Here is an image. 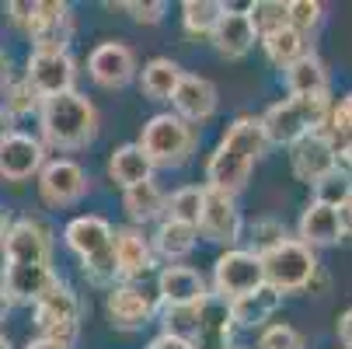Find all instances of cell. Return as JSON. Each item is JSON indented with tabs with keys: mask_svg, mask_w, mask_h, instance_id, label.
Masks as SVG:
<instances>
[{
	"mask_svg": "<svg viewBox=\"0 0 352 349\" xmlns=\"http://www.w3.org/2000/svg\"><path fill=\"white\" fill-rule=\"evenodd\" d=\"M324 133L331 136V143H335V147H338V143H345V140H352V91L342 98L338 105H331V116H328Z\"/></svg>",
	"mask_w": 352,
	"mask_h": 349,
	"instance_id": "obj_37",
	"label": "cell"
},
{
	"mask_svg": "<svg viewBox=\"0 0 352 349\" xmlns=\"http://www.w3.org/2000/svg\"><path fill=\"white\" fill-rule=\"evenodd\" d=\"M0 349H11V342H8V335H0Z\"/></svg>",
	"mask_w": 352,
	"mask_h": 349,
	"instance_id": "obj_51",
	"label": "cell"
},
{
	"mask_svg": "<svg viewBox=\"0 0 352 349\" xmlns=\"http://www.w3.org/2000/svg\"><path fill=\"white\" fill-rule=\"evenodd\" d=\"M258 349H304V335H300L293 325H265L258 335Z\"/></svg>",
	"mask_w": 352,
	"mask_h": 349,
	"instance_id": "obj_36",
	"label": "cell"
},
{
	"mask_svg": "<svg viewBox=\"0 0 352 349\" xmlns=\"http://www.w3.org/2000/svg\"><path fill=\"white\" fill-rule=\"evenodd\" d=\"M11 84V60H8V53L0 49V91H4Z\"/></svg>",
	"mask_w": 352,
	"mask_h": 349,
	"instance_id": "obj_48",
	"label": "cell"
},
{
	"mask_svg": "<svg viewBox=\"0 0 352 349\" xmlns=\"http://www.w3.org/2000/svg\"><path fill=\"white\" fill-rule=\"evenodd\" d=\"M67 248L84 262V276L94 286H119V266H116V231L105 217H74L63 231Z\"/></svg>",
	"mask_w": 352,
	"mask_h": 349,
	"instance_id": "obj_3",
	"label": "cell"
},
{
	"mask_svg": "<svg viewBox=\"0 0 352 349\" xmlns=\"http://www.w3.org/2000/svg\"><path fill=\"white\" fill-rule=\"evenodd\" d=\"M4 98H8V112L11 116H25V112H38L42 109V98L32 91V84L21 77V81H11L8 87H4Z\"/></svg>",
	"mask_w": 352,
	"mask_h": 349,
	"instance_id": "obj_34",
	"label": "cell"
},
{
	"mask_svg": "<svg viewBox=\"0 0 352 349\" xmlns=\"http://www.w3.org/2000/svg\"><path fill=\"white\" fill-rule=\"evenodd\" d=\"M87 192V171L77 161H49L38 171V195L45 207H70Z\"/></svg>",
	"mask_w": 352,
	"mask_h": 349,
	"instance_id": "obj_15",
	"label": "cell"
},
{
	"mask_svg": "<svg viewBox=\"0 0 352 349\" xmlns=\"http://www.w3.org/2000/svg\"><path fill=\"white\" fill-rule=\"evenodd\" d=\"M217 84L206 81V77H199V74H185L175 98H171V109L178 119H185L188 126L192 123H206L213 112H217Z\"/></svg>",
	"mask_w": 352,
	"mask_h": 349,
	"instance_id": "obj_19",
	"label": "cell"
},
{
	"mask_svg": "<svg viewBox=\"0 0 352 349\" xmlns=\"http://www.w3.org/2000/svg\"><path fill=\"white\" fill-rule=\"evenodd\" d=\"M14 133H18V129H14V116H11L8 109H0V147H4Z\"/></svg>",
	"mask_w": 352,
	"mask_h": 349,
	"instance_id": "obj_44",
	"label": "cell"
},
{
	"mask_svg": "<svg viewBox=\"0 0 352 349\" xmlns=\"http://www.w3.org/2000/svg\"><path fill=\"white\" fill-rule=\"evenodd\" d=\"M146 349H192V339L185 335H175V332H161L154 342H150Z\"/></svg>",
	"mask_w": 352,
	"mask_h": 349,
	"instance_id": "obj_42",
	"label": "cell"
},
{
	"mask_svg": "<svg viewBox=\"0 0 352 349\" xmlns=\"http://www.w3.org/2000/svg\"><path fill=\"white\" fill-rule=\"evenodd\" d=\"M105 308H109V318H112L116 328L133 332V328H143L150 318L161 311V297L157 293H146L136 283H119V286L109 290Z\"/></svg>",
	"mask_w": 352,
	"mask_h": 349,
	"instance_id": "obj_13",
	"label": "cell"
},
{
	"mask_svg": "<svg viewBox=\"0 0 352 349\" xmlns=\"http://www.w3.org/2000/svg\"><path fill=\"white\" fill-rule=\"evenodd\" d=\"M32 11H35V0H11V4H8V14H11V21H14L18 28L28 25Z\"/></svg>",
	"mask_w": 352,
	"mask_h": 349,
	"instance_id": "obj_41",
	"label": "cell"
},
{
	"mask_svg": "<svg viewBox=\"0 0 352 349\" xmlns=\"http://www.w3.org/2000/svg\"><path fill=\"white\" fill-rule=\"evenodd\" d=\"M210 42L217 45L220 56L241 60V56H248L251 49H255V42H262V39H258L255 25H251L248 11H234V8H230V11L220 18V25H217V32L210 35Z\"/></svg>",
	"mask_w": 352,
	"mask_h": 349,
	"instance_id": "obj_22",
	"label": "cell"
},
{
	"mask_svg": "<svg viewBox=\"0 0 352 349\" xmlns=\"http://www.w3.org/2000/svg\"><path fill=\"white\" fill-rule=\"evenodd\" d=\"M352 195V175H345L342 168L331 175V178H324L321 185H314V199H318V203H328V207H342L345 203V199Z\"/></svg>",
	"mask_w": 352,
	"mask_h": 349,
	"instance_id": "obj_35",
	"label": "cell"
},
{
	"mask_svg": "<svg viewBox=\"0 0 352 349\" xmlns=\"http://www.w3.org/2000/svg\"><path fill=\"white\" fill-rule=\"evenodd\" d=\"M25 349H70V346L60 342V339H53V335H38V339H32Z\"/></svg>",
	"mask_w": 352,
	"mask_h": 349,
	"instance_id": "obj_45",
	"label": "cell"
},
{
	"mask_svg": "<svg viewBox=\"0 0 352 349\" xmlns=\"http://www.w3.org/2000/svg\"><path fill=\"white\" fill-rule=\"evenodd\" d=\"M25 81L45 102V98H56V94L74 91L77 63L70 60L67 49H32L28 67H25Z\"/></svg>",
	"mask_w": 352,
	"mask_h": 349,
	"instance_id": "obj_8",
	"label": "cell"
},
{
	"mask_svg": "<svg viewBox=\"0 0 352 349\" xmlns=\"http://www.w3.org/2000/svg\"><path fill=\"white\" fill-rule=\"evenodd\" d=\"M328 116H331L328 98H293L289 94V98L276 102L262 116V129H265V140L269 143L296 147L300 140L311 136V133H324Z\"/></svg>",
	"mask_w": 352,
	"mask_h": 349,
	"instance_id": "obj_4",
	"label": "cell"
},
{
	"mask_svg": "<svg viewBox=\"0 0 352 349\" xmlns=\"http://www.w3.org/2000/svg\"><path fill=\"white\" fill-rule=\"evenodd\" d=\"M338 168H342L345 175H352V140L338 143Z\"/></svg>",
	"mask_w": 352,
	"mask_h": 349,
	"instance_id": "obj_46",
	"label": "cell"
},
{
	"mask_svg": "<svg viewBox=\"0 0 352 349\" xmlns=\"http://www.w3.org/2000/svg\"><path fill=\"white\" fill-rule=\"evenodd\" d=\"M262 49H265V56L269 63H276L279 70H289L300 56H307L311 49H307V35L304 32H296V28H283V32H272L262 39Z\"/></svg>",
	"mask_w": 352,
	"mask_h": 349,
	"instance_id": "obj_30",
	"label": "cell"
},
{
	"mask_svg": "<svg viewBox=\"0 0 352 349\" xmlns=\"http://www.w3.org/2000/svg\"><path fill=\"white\" fill-rule=\"evenodd\" d=\"M258 286H265V266L251 248H227L213 262V297L220 301L230 304L244 293H255Z\"/></svg>",
	"mask_w": 352,
	"mask_h": 349,
	"instance_id": "obj_7",
	"label": "cell"
},
{
	"mask_svg": "<svg viewBox=\"0 0 352 349\" xmlns=\"http://www.w3.org/2000/svg\"><path fill=\"white\" fill-rule=\"evenodd\" d=\"M265 129H262V119L255 116H237L220 147L213 151L210 165H206V189H217V192H227V195H237L248 178H251V168H255V161L265 154Z\"/></svg>",
	"mask_w": 352,
	"mask_h": 349,
	"instance_id": "obj_1",
	"label": "cell"
},
{
	"mask_svg": "<svg viewBox=\"0 0 352 349\" xmlns=\"http://www.w3.org/2000/svg\"><path fill=\"white\" fill-rule=\"evenodd\" d=\"M279 304H283V293L265 283L255 293H244L237 301H230V318H234L237 328H262L279 311Z\"/></svg>",
	"mask_w": 352,
	"mask_h": 349,
	"instance_id": "obj_24",
	"label": "cell"
},
{
	"mask_svg": "<svg viewBox=\"0 0 352 349\" xmlns=\"http://www.w3.org/2000/svg\"><path fill=\"white\" fill-rule=\"evenodd\" d=\"M49 255H53V237L49 231L25 217L14 220L4 234V266H49Z\"/></svg>",
	"mask_w": 352,
	"mask_h": 349,
	"instance_id": "obj_10",
	"label": "cell"
},
{
	"mask_svg": "<svg viewBox=\"0 0 352 349\" xmlns=\"http://www.w3.org/2000/svg\"><path fill=\"white\" fill-rule=\"evenodd\" d=\"M182 67L168 56H157V60H150L143 70H140V87L146 98H154V102H171L178 84H182Z\"/></svg>",
	"mask_w": 352,
	"mask_h": 349,
	"instance_id": "obj_28",
	"label": "cell"
},
{
	"mask_svg": "<svg viewBox=\"0 0 352 349\" xmlns=\"http://www.w3.org/2000/svg\"><path fill=\"white\" fill-rule=\"evenodd\" d=\"M119 8L129 11L133 21H140V25H157V21H164V11H168L164 0H122Z\"/></svg>",
	"mask_w": 352,
	"mask_h": 349,
	"instance_id": "obj_40",
	"label": "cell"
},
{
	"mask_svg": "<svg viewBox=\"0 0 352 349\" xmlns=\"http://www.w3.org/2000/svg\"><path fill=\"white\" fill-rule=\"evenodd\" d=\"M321 14H324V8L318 0H289V28H296V32L307 35L311 28H318Z\"/></svg>",
	"mask_w": 352,
	"mask_h": 349,
	"instance_id": "obj_38",
	"label": "cell"
},
{
	"mask_svg": "<svg viewBox=\"0 0 352 349\" xmlns=\"http://www.w3.org/2000/svg\"><path fill=\"white\" fill-rule=\"evenodd\" d=\"M8 227H11V224H8V213L0 210V244H4V234H8Z\"/></svg>",
	"mask_w": 352,
	"mask_h": 349,
	"instance_id": "obj_50",
	"label": "cell"
},
{
	"mask_svg": "<svg viewBox=\"0 0 352 349\" xmlns=\"http://www.w3.org/2000/svg\"><path fill=\"white\" fill-rule=\"evenodd\" d=\"M140 147L154 165L175 168V165H185L188 154L195 151V129L175 112H161L154 119H146L140 133Z\"/></svg>",
	"mask_w": 352,
	"mask_h": 349,
	"instance_id": "obj_6",
	"label": "cell"
},
{
	"mask_svg": "<svg viewBox=\"0 0 352 349\" xmlns=\"http://www.w3.org/2000/svg\"><path fill=\"white\" fill-rule=\"evenodd\" d=\"M227 11L230 8L220 4V0H185L182 4V25H185L188 35H213Z\"/></svg>",
	"mask_w": 352,
	"mask_h": 349,
	"instance_id": "obj_31",
	"label": "cell"
},
{
	"mask_svg": "<svg viewBox=\"0 0 352 349\" xmlns=\"http://www.w3.org/2000/svg\"><path fill=\"white\" fill-rule=\"evenodd\" d=\"M122 207H126L133 224H150V220H157V217L168 213V195L161 192V185L154 178H150V182L133 185V189L122 192Z\"/></svg>",
	"mask_w": 352,
	"mask_h": 349,
	"instance_id": "obj_27",
	"label": "cell"
},
{
	"mask_svg": "<svg viewBox=\"0 0 352 349\" xmlns=\"http://www.w3.org/2000/svg\"><path fill=\"white\" fill-rule=\"evenodd\" d=\"M109 175H112V182L126 192V189H133V185L150 182V175H154V161L143 154L140 143H122V147H116L112 158H109Z\"/></svg>",
	"mask_w": 352,
	"mask_h": 349,
	"instance_id": "obj_25",
	"label": "cell"
},
{
	"mask_svg": "<svg viewBox=\"0 0 352 349\" xmlns=\"http://www.w3.org/2000/svg\"><path fill=\"white\" fill-rule=\"evenodd\" d=\"M338 217H342V231H345V237H352V195L338 207Z\"/></svg>",
	"mask_w": 352,
	"mask_h": 349,
	"instance_id": "obj_47",
	"label": "cell"
},
{
	"mask_svg": "<svg viewBox=\"0 0 352 349\" xmlns=\"http://www.w3.org/2000/svg\"><path fill=\"white\" fill-rule=\"evenodd\" d=\"M157 297L164 308H195L210 297V286L188 266H164L157 273Z\"/></svg>",
	"mask_w": 352,
	"mask_h": 349,
	"instance_id": "obj_18",
	"label": "cell"
},
{
	"mask_svg": "<svg viewBox=\"0 0 352 349\" xmlns=\"http://www.w3.org/2000/svg\"><path fill=\"white\" fill-rule=\"evenodd\" d=\"M32 318H35V328L42 335H53V339L74 346V339H77V318H80V301H77V293L67 283H56L32 308Z\"/></svg>",
	"mask_w": 352,
	"mask_h": 349,
	"instance_id": "obj_9",
	"label": "cell"
},
{
	"mask_svg": "<svg viewBox=\"0 0 352 349\" xmlns=\"http://www.w3.org/2000/svg\"><path fill=\"white\" fill-rule=\"evenodd\" d=\"M335 328H338V339H342V346H345V349H352V308H345V311L338 315Z\"/></svg>",
	"mask_w": 352,
	"mask_h": 349,
	"instance_id": "obj_43",
	"label": "cell"
},
{
	"mask_svg": "<svg viewBox=\"0 0 352 349\" xmlns=\"http://www.w3.org/2000/svg\"><path fill=\"white\" fill-rule=\"evenodd\" d=\"M8 311H11V297L4 293V286H0V321L8 318Z\"/></svg>",
	"mask_w": 352,
	"mask_h": 349,
	"instance_id": "obj_49",
	"label": "cell"
},
{
	"mask_svg": "<svg viewBox=\"0 0 352 349\" xmlns=\"http://www.w3.org/2000/svg\"><path fill=\"white\" fill-rule=\"evenodd\" d=\"M251 241H255V248H251V252L265 255V252H272L276 244L286 241V227H283L279 220H255V227H251Z\"/></svg>",
	"mask_w": 352,
	"mask_h": 349,
	"instance_id": "obj_39",
	"label": "cell"
},
{
	"mask_svg": "<svg viewBox=\"0 0 352 349\" xmlns=\"http://www.w3.org/2000/svg\"><path fill=\"white\" fill-rule=\"evenodd\" d=\"M35 49H67L70 35V4L63 0H35V11L25 25Z\"/></svg>",
	"mask_w": 352,
	"mask_h": 349,
	"instance_id": "obj_16",
	"label": "cell"
},
{
	"mask_svg": "<svg viewBox=\"0 0 352 349\" xmlns=\"http://www.w3.org/2000/svg\"><path fill=\"white\" fill-rule=\"evenodd\" d=\"M60 283L53 266H4V293L11 304H38L42 297Z\"/></svg>",
	"mask_w": 352,
	"mask_h": 349,
	"instance_id": "obj_21",
	"label": "cell"
},
{
	"mask_svg": "<svg viewBox=\"0 0 352 349\" xmlns=\"http://www.w3.org/2000/svg\"><path fill=\"white\" fill-rule=\"evenodd\" d=\"M38 133H42V143L56 147V151L87 147L98 133V109L80 91L45 98L38 109Z\"/></svg>",
	"mask_w": 352,
	"mask_h": 349,
	"instance_id": "obj_2",
	"label": "cell"
},
{
	"mask_svg": "<svg viewBox=\"0 0 352 349\" xmlns=\"http://www.w3.org/2000/svg\"><path fill=\"white\" fill-rule=\"evenodd\" d=\"M248 18L255 25L258 39H265V35L283 32L289 25V4H283V0H255V4L248 8Z\"/></svg>",
	"mask_w": 352,
	"mask_h": 349,
	"instance_id": "obj_33",
	"label": "cell"
},
{
	"mask_svg": "<svg viewBox=\"0 0 352 349\" xmlns=\"http://www.w3.org/2000/svg\"><path fill=\"white\" fill-rule=\"evenodd\" d=\"M289 165H293V175L300 182L321 185L324 178H331L338 171V147L331 143L328 133H311L293 147Z\"/></svg>",
	"mask_w": 352,
	"mask_h": 349,
	"instance_id": "obj_11",
	"label": "cell"
},
{
	"mask_svg": "<svg viewBox=\"0 0 352 349\" xmlns=\"http://www.w3.org/2000/svg\"><path fill=\"white\" fill-rule=\"evenodd\" d=\"M286 87L293 98H328V70L318 53L300 56L286 70Z\"/></svg>",
	"mask_w": 352,
	"mask_h": 349,
	"instance_id": "obj_26",
	"label": "cell"
},
{
	"mask_svg": "<svg viewBox=\"0 0 352 349\" xmlns=\"http://www.w3.org/2000/svg\"><path fill=\"white\" fill-rule=\"evenodd\" d=\"M199 234H203L206 241H213V244L237 248V241L244 234V220H241V210L234 203V195L206 189V207H203V220H199Z\"/></svg>",
	"mask_w": 352,
	"mask_h": 349,
	"instance_id": "obj_14",
	"label": "cell"
},
{
	"mask_svg": "<svg viewBox=\"0 0 352 349\" xmlns=\"http://www.w3.org/2000/svg\"><path fill=\"white\" fill-rule=\"evenodd\" d=\"M195 241H199V227L164 217L161 227H157V234H154V252L175 262V259H185V255L192 252Z\"/></svg>",
	"mask_w": 352,
	"mask_h": 349,
	"instance_id": "obj_29",
	"label": "cell"
},
{
	"mask_svg": "<svg viewBox=\"0 0 352 349\" xmlns=\"http://www.w3.org/2000/svg\"><path fill=\"white\" fill-rule=\"evenodd\" d=\"M265 266V283L279 293H296L307 290L311 279L318 276V255L314 248L304 244L300 237H286L283 244H276L272 252L262 255Z\"/></svg>",
	"mask_w": 352,
	"mask_h": 349,
	"instance_id": "obj_5",
	"label": "cell"
},
{
	"mask_svg": "<svg viewBox=\"0 0 352 349\" xmlns=\"http://www.w3.org/2000/svg\"><path fill=\"white\" fill-rule=\"evenodd\" d=\"M342 237H345V231H342L338 210L311 199L307 210L300 213V241L311 244V248H328V244H338Z\"/></svg>",
	"mask_w": 352,
	"mask_h": 349,
	"instance_id": "obj_23",
	"label": "cell"
},
{
	"mask_svg": "<svg viewBox=\"0 0 352 349\" xmlns=\"http://www.w3.org/2000/svg\"><path fill=\"white\" fill-rule=\"evenodd\" d=\"M45 168V143L28 133H14L0 147V178L4 182H25Z\"/></svg>",
	"mask_w": 352,
	"mask_h": 349,
	"instance_id": "obj_17",
	"label": "cell"
},
{
	"mask_svg": "<svg viewBox=\"0 0 352 349\" xmlns=\"http://www.w3.org/2000/svg\"><path fill=\"white\" fill-rule=\"evenodd\" d=\"M116 266L122 283H136L154 269V241L143 237L140 227H119L116 231Z\"/></svg>",
	"mask_w": 352,
	"mask_h": 349,
	"instance_id": "obj_20",
	"label": "cell"
},
{
	"mask_svg": "<svg viewBox=\"0 0 352 349\" xmlns=\"http://www.w3.org/2000/svg\"><path fill=\"white\" fill-rule=\"evenodd\" d=\"M203 207H206V185H182L168 195V217L199 227L203 220Z\"/></svg>",
	"mask_w": 352,
	"mask_h": 349,
	"instance_id": "obj_32",
	"label": "cell"
},
{
	"mask_svg": "<svg viewBox=\"0 0 352 349\" xmlns=\"http://www.w3.org/2000/svg\"><path fill=\"white\" fill-rule=\"evenodd\" d=\"M87 74L98 87H126L133 77H136V53L119 42V39H109L102 45H94L91 49V56H87Z\"/></svg>",
	"mask_w": 352,
	"mask_h": 349,
	"instance_id": "obj_12",
	"label": "cell"
}]
</instances>
